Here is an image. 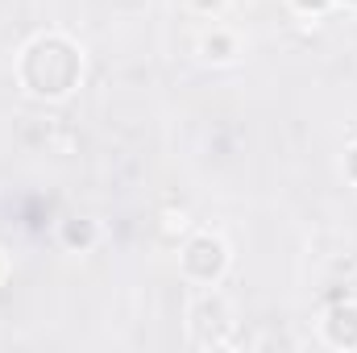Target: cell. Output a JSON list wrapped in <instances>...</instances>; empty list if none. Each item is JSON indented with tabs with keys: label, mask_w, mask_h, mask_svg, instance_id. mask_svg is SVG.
Masks as SVG:
<instances>
[{
	"label": "cell",
	"mask_w": 357,
	"mask_h": 353,
	"mask_svg": "<svg viewBox=\"0 0 357 353\" xmlns=\"http://www.w3.org/2000/svg\"><path fill=\"white\" fill-rule=\"evenodd\" d=\"M187 270L191 274H199V278H212L220 266H225V246L220 241H212V237H199V241H191L187 246Z\"/></svg>",
	"instance_id": "6da1fadb"
},
{
	"label": "cell",
	"mask_w": 357,
	"mask_h": 353,
	"mask_svg": "<svg viewBox=\"0 0 357 353\" xmlns=\"http://www.w3.org/2000/svg\"><path fill=\"white\" fill-rule=\"evenodd\" d=\"M328 337H333L337 345H357V312L354 308L333 312V320H328Z\"/></svg>",
	"instance_id": "7a4b0ae2"
},
{
	"label": "cell",
	"mask_w": 357,
	"mask_h": 353,
	"mask_svg": "<svg viewBox=\"0 0 357 353\" xmlns=\"http://www.w3.org/2000/svg\"><path fill=\"white\" fill-rule=\"evenodd\" d=\"M67 241H71V246H88L91 241V225H71V229H67Z\"/></svg>",
	"instance_id": "3957f363"
},
{
	"label": "cell",
	"mask_w": 357,
	"mask_h": 353,
	"mask_svg": "<svg viewBox=\"0 0 357 353\" xmlns=\"http://www.w3.org/2000/svg\"><path fill=\"white\" fill-rule=\"evenodd\" d=\"M354 175H357V150H354Z\"/></svg>",
	"instance_id": "5b68a950"
},
{
	"label": "cell",
	"mask_w": 357,
	"mask_h": 353,
	"mask_svg": "<svg viewBox=\"0 0 357 353\" xmlns=\"http://www.w3.org/2000/svg\"><path fill=\"white\" fill-rule=\"evenodd\" d=\"M199 4H220V0H199Z\"/></svg>",
	"instance_id": "8992f818"
},
{
	"label": "cell",
	"mask_w": 357,
	"mask_h": 353,
	"mask_svg": "<svg viewBox=\"0 0 357 353\" xmlns=\"http://www.w3.org/2000/svg\"><path fill=\"white\" fill-rule=\"evenodd\" d=\"M295 4H299V8H324L328 0H295Z\"/></svg>",
	"instance_id": "277c9868"
}]
</instances>
